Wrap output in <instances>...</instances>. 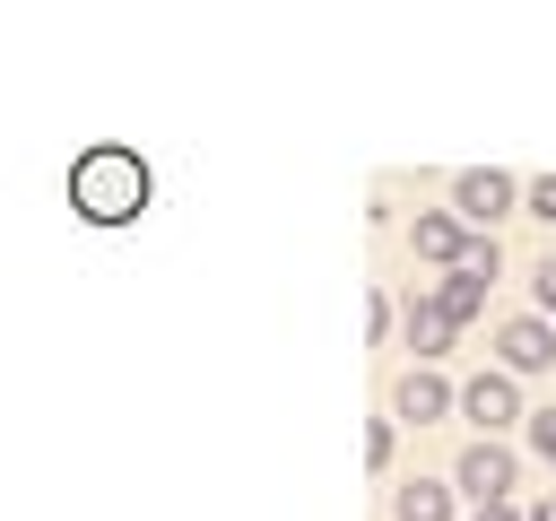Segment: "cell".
I'll use <instances>...</instances> for the list:
<instances>
[{
	"label": "cell",
	"instance_id": "1",
	"mask_svg": "<svg viewBox=\"0 0 556 521\" xmlns=\"http://www.w3.org/2000/svg\"><path fill=\"white\" fill-rule=\"evenodd\" d=\"M148 165L122 148V139H104V148H87L78 165H70V208L87 217V226H130L139 208H148Z\"/></svg>",
	"mask_w": 556,
	"mask_h": 521
},
{
	"label": "cell",
	"instance_id": "2",
	"mask_svg": "<svg viewBox=\"0 0 556 521\" xmlns=\"http://www.w3.org/2000/svg\"><path fill=\"white\" fill-rule=\"evenodd\" d=\"M504 365H521V373H539V365H556V330L547 321H504Z\"/></svg>",
	"mask_w": 556,
	"mask_h": 521
},
{
	"label": "cell",
	"instance_id": "3",
	"mask_svg": "<svg viewBox=\"0 0 556 521\" xmlns=\"http://www.w3.org/2000/svg\"><path fill=\"white\" fill-rule=\"evenodd\" d=\"M460 408H469V425H513V417H521V399H513L504 373H478V382L460 391Z\"/></svg>",
	"mask_w": 556,
	"mask_h": 521
},
{
	"label": "cell",
	"instance_id": "4",
	"mask_svg": "<svg viewBox=\"0 0 556 521\" xmlns=\"http://www.w3.org/2000/svg\"><path fill=\"white\" fill-rule=\"evenodd\" d=\"M460 486H469L478 504H495V495L513 486V460H504L495 443H469V452H460Z\"/></svg>",
	"mask_w": 556,
	"mask_h": 521
},
{
	"label": "cell",
	"instance_id": "5",
	"mask_svg": "<svg viewBox=\"0 0 556 521\" xmlns=\"http://www.w3.org/2000/svg\"><path fill=\"white\" fill-rule=\"evenodd\" d=\"M443 399H452V391H443V373H426V365H417V373H400V391H391V408H400L408 425L443 417Z\"/></svg>",
	"mask_w": 556,
	"mask_h": 521
},
{
	"label": "cell",
	"instance_id": "6",
	"mask_svg": "<svg viewBox=\"0 0 556 521\" xmlns=\"http://www.w3.org/2000/svg\"><path fill=\"white\" fill-rule=\"evenodd\" d=\"M504 208H513V182H504L495 165L460 174V217H504Z\"/></svg>",
	"mask_w": 556,
	"mask_h": 521
},
{
	"label": "cell",
	"instance_id": "7",
	"mask_svg": "<svg viewBox=\"0 0 556 521\" xmlns=\"http://www.w3.org/2000/svg\"><path fill=\"white\" fill-rule=\"evenodd\" d=\"M452 330H460V321L443 313V295H417V313H408V347H417V356H443Z\"/></svg>",
	"mask_w": 556,
	"mask_h": 521
},
{
	"label": "cell",
	"instance_id": "8",
	"mask_svg": "<svg viewBox=\"0 0 556 521\" xmlns=\"http://www.w3.org/2000/svg\"><path fill=\"white\" fill-rule=\"evenodd\" d=\"M417 252H426V260H452V269H460V252H469L460 217H417Z\"/></svg>",
	"mask_w": 556,
	"mask_h": 521
},
{
	"label": "cell",
	"instance_id": "9",
	"mask_svg": "<svg viewBox=\"0 0 556 521\" xmlns=\"http://www.w3.org/2000/svg\"><path fill=\"white\" fill-rule=\"evenodd\" d=\"M400 521H452V495H443L434 478H408V486H400Z\"/></svg>",
	"mask_w": 556,
	"mask_h": 521
},
{
	"label": "cell",
	"instance_id": "10",
	"mask_svg": "<svg viewBox=\"0 0 556 521\" xmlns=\"http://www.w3.org/2000/svg\"><path fill=\"white\" fill-rule=\"evenodd\" d=\"M478 295H486V278H460V269H452V287H443V313H452V321H469V313H478Z\"/></svg>",
	"mask_w": 556,
	"mask_h": 521
},
{
	"label": "cell",
	"instance_id": "11",
	"mask_svg": "<svg viewBox=\"0 0 556 521\" xmlns=\"http://www.w3.org/2000/svg\"><path fill=\"white\" fill-rule=\"evenodd\" d=\"M460 278H495V243H469L460 252Z\"/></svg>",
	"mask_w": 556,
	"mask_h": 521
},
{
	"label": "cell",
	"instance_id": "12",
	"mask_svg": "<svg viewBox=\"0 0 556 521\" xmlns=\"http://www.w3.org/2000/svg\"><path fill=\"white\" fill-rule=\"evenodd\" d=\"M530 443H539V452L556 460V408H547V417H530Z\"/></svg>",
	"mask_w": 556,
	"mask_h": 521
},
{
	"label": "cell",
	"instance_id": "13",
	"mask_svg": "<svg viewBox=\"0 0 556 521\" xmlns=\"http://www.w3.org/2000/svg\"><path fill=\"white\" fill-rule=\"evenodd\" d=\"M530 208H539V217H556V174H547V182H530Z\"/></svg>",
	"mask_w": 556,
	"mask_h": 521
},
{
	"label": "cell",
	"instance_id": "14",
	"mask_svg": "<svg viewBox=\"0 0 556 521\" xmlns=\"http://www.w3.org/2000/svg\"><path fill=\"white\" fill-rule=\"evenodd\" d=\"M539 295H547V313H556V260H539Z\"/></svg>",
	"mask_w": 556,
	"mask_h": 521
},
{
	"label": "cell",
	"instance_id": "15",
	"mask_svg": "<svg viewBox=\"0 0 556 521\" xmlns=\"http://www.w3.org/2000/svg\"><path fill=\"white\" fill-rule=\"evenodd\" d=\"M530 521H556V495H547V504H539V512H530Z\"/></svg>",
	"mask_w": 556,
	"mask_h": 521
},
{
	"label": "cell",
	"instance_id": "16",
	"mask_svg": "<svg viewBox=\"0 0 556 521\" xmlns=\"http://www.w3.org/2000/svg\"><path fill=\"white\" fill-rule=\"evenodd\" d=\"M478 521H513V512H504V504H486V512H478Z\"/></svg>",
	"mask_w": 556,
	"mask_h": 521
}]
</instances>
